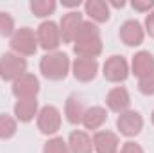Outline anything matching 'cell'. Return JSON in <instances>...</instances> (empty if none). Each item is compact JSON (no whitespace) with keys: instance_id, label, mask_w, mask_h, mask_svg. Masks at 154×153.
<instances>
[{"instance_id":"obj_1","label":"cell","mask_w":154,"mask_h":153,"mask_svg":"<svg viewBox=\"0 0 154 153\" xmlns=\"http://www.w3.org/2000/svg\"><path fill=\"white\" fill-rule=\"evenodd\" d=\"M102 50V41L97 25L91 22H82L75 38H74V52L79 58H91L95 60Z\"/></svg>"},{"instance_id":"obj_2","label":"cell","mask_w":154,"mask_h":153,"mask_svg":"<svg viewBox=\"0 0 154 153\" xmlns=\"http://www.w3.org/2000/svg\"><path fill=\"white\" fill-rule=\"evenodd\" d=\"M70 69V60L65 52H48L39 61V70L47 79L59 81L65 79Z\"/></svg>"},{"instance_id":"obj_3","label":"cell","mask_w":154,"mask_h":153,"mask_svg":"<svg viewBox=\"0 0 154 153\" xmlns=\"http://www.w3.org/2000/svg\"><path fill=\"white\" fill-rule=\"evenodd\" d=\"M27 61L14 54V52H5L0 56V77L5 81H16L20 76L25 74Z\"/></svg>"},{"instance_id":"obj_4","label":"cell","mask_w":154,"mask_h":153,"mask_svg":"<svg viewBox=\"0 0 154 153\" xmlns=\"http://www.w3.org/2000/svg\"><path fill=\"white\" fill-rule=\"evenodd\" d=\"M11 49L18 56H32L38 49V38L29 27H22L13 33L11 36Z\"/></svg>"},{"instance_id":"obj_5","label":"cell","mask_w":154,"mask_h":153,"mask_svg":"<svg viewBox=\"0 0 154 153\" xmlns=\"http://www.w3.org/2000/svg\"><path fill=\"white\" fill-rule=\"evenodd\" d=\"M39 92V81L32 74H23L16 81H13V94L14 97L20 99H34Z\"/></svg>"},{"instance_id":"obj_6","label":"cell","mask_w":154,"mask_h":153,"mask_svg":"<svg viewBox=\"0 0 154 153\" xmlns=\"http://www.w3.org/2000/svg\"><path fill=\"white\" fill-rule=\"evenodd\" d=\"M116 126L120 130L122 135L125 137H134L142 132L143 128V119L138 112H133V110H125L118 115L116 119Z\"/></svg>"},{"instance_id":"obj_7","label":"cell","mask_w":154,"mask_h":153,"mask_svg":"<svg viewBox=\"0 0 154 153\" xmlns=\"http://www.w3.org/2000/svg\"><path fill=\"white\" fill-rule=\"evenodd\" d=\"M61 126V114L56 106H43L38 114V128L41 133L52 135Z\"/></svg>"},{"instance_id":"obj_8","label":"cell","mask_w":154,"mask_h":153,"mask_svg":"<svg viewBox=\"0 0 154 153\" xmlns=\"http://www.w3.org/2000/svg\"><path fill=\"white\" fill-rule=\"evenodd\" d=\"M38 43L45 49V50H54L57 49L59 41H61V33H59V27L54 24V22H43L38 27Z\"/></svg>"},{"instance_id":"obj_9","label":"cell","mask_w":154,"mask_h":153,"mask_svg":"<svg viewBox=\"0 0 154 153\" xmlns=\"http://www.w3.org/2000/svg\"><path fill=\"white\" fill-rule=\"evenodd\" d=\"M104 77L111 83H120L124 81L125 77L129 76V67H127V61L122 58V56H111L106 60L104 63Z\"/></svg>"},{"instance_id":"obj_10","label":"cell","mask_w":154,"mask_h":153,"mask_svg":"<svg viewBox=\"0 0 154 153\" xmlns=\"http://www.w3.org/2000/svg\"><path fill=\"white\" fill-rule=\"evenodd\" d=\"M82 24V15L79 11H70L66 13L63 18H61V24H59V33H61V38L63 41H74L77 31Z\"/></svg>"},{"instance_id":"obj_11","label":"cell","mask_w":154,"mask_h":153,"mask_svg":"<svg viewBox=\"0 0 154 153\" xmlns=\"http://www.w3.org/2000/svg\"><path fill=\"white\" fill-rule=\"evenodd\" d=\"M143 36H145V33H143L140 22H136V20H127L120 27V38H122V41L125 45H129V47L140 45L143 41Z\"/></svg>"},{"instance_id":"obj_12","label":"cell","mask_w":154,"mask_h":153,"mask_svg":"<svg viewBox=\"0 0 154 153\" xmlns=\"http://www.w3.org/2000/svg\"><path fill=\"white\" fill-rule=\"evenodd\" d=\"M72 70H74L75 79L82 81V83H88V81H91L93 77L97 76L99 65L91 58H75V61L72 65Z\"/></svg>"},{"instance_id":"obj_13","label":"cell","mask_w":154,"mask_h":153,"mask_svg":"<svg viewBox=\"0 0 154 153\" xmlns=\"http://www.w3.org/2000/svg\"><path fill=\"white\" fill-rule=\"evenodd\" d=\"M93 148L97 153H116L118 137L113 132H97L93 137Z\"/></svg>"},{"instance_id":"obj_14","label":"cell","mask_w":154,"mask_h":153,"mask_svg":"<svg viewBox=\"0 0 154 153\" xmlns=\"http://www.w3.org/2000/svg\"><path fill=\"white\" fill-rule=\"evenodd\" d=\"M154 70V56L147 50H140L133 58V74L138 77H145Z\"/></svg>"},{"instance_id":"obj_15","label":"cell","mask_w":154,"mask_h":153,"mask_svg":"<svg viewBox=\"0 0 154 153\" xmlns=\"http://www.w3.org/2000/svg\"><path fill=\"white\" fill-rule=\"evenodd\" d=\"M106 103H108L109 110L122 114V112L127 110V106H129V103H131L129 92H127L124 86H116L113 90H109V94H108V97H106Z\"/></svg>"},{"instance_id":"obj_16","label":"cell","mask_w":154,"mask_h":153,"mask_svg":"<svg viewBox=\"0 0 154 153\" xmlns=\"http://www.w3.org/2000/svg\"><path fill=\"white\" fill-rule=\"evenodd\" d=\"M93 141L81 130L72 132L68 137V150L70 153H91Z\"/></svg>"},{"instance_id":"obj_17","label":"cell","mask_w":154,"mask_h":153,"mask_svg":"<svg viewBox=\"0 0 154 153\" xmlns=\"http://www.w3.org/2000/svg\"><path fill=\"white\" fill-rule=\"evenodd\" d=\"M38 114V101L34 99H20L14 105V115L18 121L22 122H29L34 119V115Z\"/></svg>"},{"instance_id":"obj_18","label":"cell","mask_w":154,"mask_h":153,"mask_svg":"<svg viewBox=\"0 0 154 153\" xmlns=\"http://www.w3.org/2000/svg\"><path fill=\"white\" fill-rule=\"evenodd\" d=\"M106 119H108V114H106V110L102 106H91V108L84 110L82 124L88 130H97L106 122Z\"/></svg>"},{"instance_id":"obj_19","label":"cell","mask_w":154,"mask_h":153,"mask_svg":"<svg viewBox=\"0 0 154 153\" xmlns=\"http://www.w3.org/2000/svg\"><path fill=\"white\" fill-rule=\"evenodd\" d=\"M84 9H86V15L90 18H93L95 22H108L109 20V7L102 0H88Z\"/></svg>"},{"instance_id":"obj_20","label":"cell","mask_w":154,"mask_h":153,"mask_svg":"<svg viewBox=\"0 0 154 153\" xmlns=\"http://www.w3.org/2000/svg\"><path fill=\"white\" fill-rule=\"evenodd\" d=\"M65 115H66L68 122H72V124H79V122H82L84 110H82L81 101L77 99L75 96H70V97L66 99V105H65Z\"/></svg>"},{"instance_id":"obj_21","label":"cell","mask_w":154,"mask_h":153,"mask_svg":"<svg viewBox=\"0 0 154 153\" xmlns=\"http://www.w3.org/2000/svg\"><path fill=\"white\" fill-rule=\"evenodd\" d=\"M54 9H56V2L54 0H32L31 2V11L39 18L52 15Z\"/></svg>"},{"instance_id":"obj_22","label":"cell","mask_w":154,"mask_h":153,"mask_svg":"<svg viewBox=\"0 0 154 153\" xmlns=\"http://www.w3.org/2000/svg\"><path fill=\"white\" fill-rule=\"evenodd\" d=\"M16 133V121L11 115L0 114V139H11Z\"/></svg>"},{"instance_id":"obj_23","label":"cell","mask_w":154,"mask_h":153,"mask_svg":"<svg viewBox=\"0 0 154 153\" xmlns=\"http://www.w3.org/2000/svg\"><path fill=\"white\" fill-rule=\"evenodd\" d=\"M43 153H70V150H68V144L61 137H54L45 142Z\"/></svg>"},{"instance_id":"obj_24","label":"cell","mask_w":154,"mask_h":153,"mask_svg":"<svg viewBox=\"0 0 154 153\" xmlns=\"http://www.w3.org/2000/svg\"><path fill=\"white\" fill-rule=\"evenodd\" d=\"M13 31H14V20L7 13L0 11V36H9L13 34Z\"/></svg>"},{"instance_id":"obj_25","label":"cell","mask_w":154,"mask_h":153,"mask_svg":"<svg viewBox=\"0 0 154 153\" xmlns=\"http://www.w3.org/2000/svg\"><path fill=\"white\" fill-rule=\"evenodd\" d=\"M138 88H140L142 94L152 96L154 94V70L151 74H147L145 77H140V79H138Z\"/></svg>"},{"instance_id":"obj_26","label":"cell","mask_w":154,"mask_h":153,"mask_svg":"<svg viewBox=\"0 0 154 153\" xmlns=\"http://www.w3.org/2000/svg\"><path fill=\"white\" fill-rule=\"evenodd\" d=\"M131 5H133V9L145 13V11H149V9L154 7V0H134Z\"/></svg>"},{"instance_id":"obj_27","label":"cell","mask_w":154,"mask_h":153,"mask_svg":"<svg viewBox=\"0 0 154 153\" xmlns=\"http://www.w3.org/2000/svg\"><path fill=\"white\" fill-rule=\"evenodd\" d=\"M120 153H143V150H142V146L140 144H136V142H125L124 146H122V151Z\"/></svg>"},{"instance_id":"obj_28","label":"cell","mask_w":154,"mask_h":153,"mask_svg":"<svg viewBox=\"0 0 154 153\" xmlns=\"http://www.w3.org/2000/svg\"><path fill=\"white\" fill-rule=\"evenodd\" d=\"M145 31L149 33V36H152L154 38V11L152 13H149L147 18H145Z\"/></svg>"},{"instance_id":"obj_29","label":"cell","mask_w":154,"mask_h":153,"mask_svg":"<svg viewBox=\"0 0 154 153\" xmlns=\"http://www.w3.org/2000/svg\"><path fill=\"white\" fill-rule=\"evenodd\" d=\"M111 4H113L115 7H124V2H122V0H120V2H111Z\"/></svg>"},{"instance_id":"obj_30","label":"cell","mask_w":154,"mask_h":153,"mask_svg":"<svg viewBox=\"0 0 154 153\" xmlns=\"http://www.w3.org/2000/svg\"><path fill=\"white\" fill-rule=\"evenodd\" d=\"M151 119H152V124H154V112H152V115H151Z\"/></svg>"}]
</instances>
